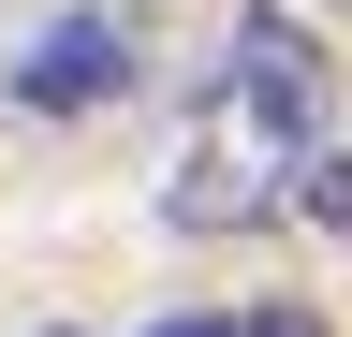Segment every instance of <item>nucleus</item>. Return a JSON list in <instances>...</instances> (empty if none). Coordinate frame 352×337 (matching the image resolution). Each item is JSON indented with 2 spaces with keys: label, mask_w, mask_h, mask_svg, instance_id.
Here are the masks:
<instances>
[{
  "label": "nucleus",
  "mask_w": 352,
  "mask_h": 337,
  "mask_svg": "<svg viewBox=\"0 0 352 337\" xmlns=\"http://www.w3.org/2000/svg\"><path fill=\"white\" fill-rule=\"evenodd\" d=\"M30 337H74V323H30Z\"/></svg>",
  "instance_id": "obj_6"
},
{
  "label": "nucleus",
  "mask_w": 352,
  "mask_h": 337,
  "mask_svg": "<svg viewBox=\"0 0 352 337\" xmlns=\"http://www.w3.org/2000/svg\"><path fill=\"white\" fill-rule=\"evenodd\" d=\"M147 337H220V308H191V323H147Z\"/></svg>",
  "instance_id": "obj_5"
},
{
  "label": "nucleus",
  "mask_w": 352,
  "mask_h": 337,
  "mask_svg": "<svg viewBox=\"0 0 352 337\" xmlns=\"http://www.w3.org/2000/svg\"><path fill=\"white\" fill-rule=\"evenodd\" d=\"M338 15H352V0H338Z\"/></svg>",
  "instance_id": "obj_7"
},
{
  "label": "nucleus",
  "mask_w": 352,
  "mask_h": 337,
  "mask_svg": "<svg viewBox=\"0 0 352 337\" xmlns=\"http://www.w3.org/2000/svg\"><path fill=\"white\" fill-rule=\"evenodd\" d=\"M220 337H338L323 308H220Z\"/></svg>",
  "instance_id": "obj_4"
},
{
  "label": "nucleus",
  "mask_w": 352,
  "mask_h": 337,
  "mask_svg": "<svg viewBox=\"0 0 352 337\" xmlns=\"http://www.w3.org/2000/svg\"><path fill=\"white\" fill-rule=\"evenodd\" d=\"M294 205H308V220H338V235H352V161H338V147H308V176H294Z\"/></svg>",
  "instance_id": "obj_3"
},
{
  "label": "nucleus",
  "mask_w": 352,
  "mask_h": 337,
  "mask_svg": "<svg viewBox=\"0 0 352 337\" xmlns=\"http://www.w3.org/2000/svg\"><path fill=\"white\" fill-rule=\"evenodd\" d=\"M338 117V59L308 15H250L235 45L206 59L191 117H176V176H162V220L176 235H264L294 220V176Z\"/></svg>",
  "instance_id": "obj_1"
},
{
  "label": "nucleus",
  "mask_w": 352,
  "mask_h": 337,
  "mask_svg": "<svg viewBox=\"0 0 352 337\" xmlns=\"http://www.w3.org/2000/svg\"><path fill=\"white\" fill-rule=\"evenodd\" d=\"M147 89V15L132 0H44V15L15 30V59H0V103L15 117H103V103H132Z\"/></svg>",
  "instance_id": "obj_2"
}]
</instances>
